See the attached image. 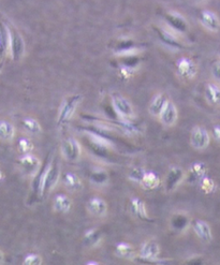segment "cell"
Masks as SVG:
<instances>
[{"mask_svg": "<svg viewBox=\"0 0 220 265\" xmlns=\"http://www.w3.org/2000/svg\"><path fill=\"white\" fill-rule=\"evenodd\" d=\"M160 118V121L167 127H172L176 124V121L178 119V110L176 108L173 101L169 100L167 106L164 107L160 115L158 116Z\"/></svg>", "mask_w": 220, "mask_h": 265, "instance_id": "4fadbf2b", "label": "cell"}, {"mask_svg": "<svg viewBox=\"0 0 220 265\" xmlns=\"http://www.w3.org/2000/svg\"><path fill=\"white\" fill-rule=\"evenodd\" d=\"M155 31L159 40L168 47L177 49V51H180V49H184L186 47L185 44L181 42L178 35L170 28H167V27H156Z\"/></svg>", "mask_w": 220, "mask_h": 265, "instance_id": "8992f818", "label": "cell"}, {"mask_svg": "<svg viewBox=\"0 0 220 265\" xmlns=\"http://www.w3.org/2000/svg\"><path fill=\"white\" fill-rule=\"evenodd\" d=\"M199 21L202 26L208 31L218 32L220 30L219 16L212 10H202L199 14Z\"/></svg>", "mask_w": 220, "mask_h": 265, "instance_id": "30bf717a", "label": "cell"}, {"mask_svg": "<svg viewBox=\"0 0 220 265\" xmlns=\"http://www.w3.org/2000/svg\"><path fill=\"white\" fill-rule=\"evenodd\" d=\"M23 126L27 132H29L30 134H40L42 131V127L40 125L39 121H38L36 118L32 117H26L23 119Z\"/></svg>", "mask_w": 220, "mask_h": 265, "instance_id": "4316f807", "label": "cell"}, {"mask_svg": "<svg viewBox=\"0 0 220 265\" xmlns=\"http://www.w3.org/2000/svg\"><path fill=\"white\" fill-rule=\"evenodd\" d=\"M63 183L69 190H72V191L80 190L82 188V181L80 177L72 172L65 173L63 177Z\"/></svg>", "mask_w": 220, "mask_h": 265, "instance_id": "cb8c5ba5", "label": "cell"}, {"mask_svg": "<svg viewBox=\"0 0 220 265\" xmlns=\"http://www.w3.org/2000/svg\"><path fill=\"white\" fill-rule=\"evenodd\" d=\"M163 21L168 28L173 30L177 35H185L189 30V23L184 15L176 12V11H167L163 15Z\"/></svg>", "mask_w": 220, "mask_h": 265, "instance_id": "3957f363", "label": "cell"}, {"mask_svg": "<svg viewBox=\"0 0 220 265\" xmlns=\"http://www.w3.org/2000/svg\"><path fill=\"white\" fill-rule=\"evenodd\" d=\"M19 163L22 167V169L25 171V173H27L28 175L35 176L38 173V171H39L41 168L40 160L31 153L22 155V156L19 158Z\"/></svg>", "mask_w": 220, "mask_h": 265, "instance_id": "8fae6325", "label": "cell"}, {"mask_svg": "<svg viewBox=\"0 0 220 265\" xmlns=\"http://www.w3.org/2000/svg\"><path fill=\"white\" fill-rule=\"evenodd\" d=\"M112 106L120 117L123 119H129L134 116L133 107L127 98L124 97L122 93L113 92L111 95Z\"/></svg>", "mask_w": 220, "mask_h": 265, "instance_id": "5b68a950", "label": "cell"}, {"mask_svg": "<svg viewBox=\"0 0 220 265\" xmlns=\"http://www.w3.org/2000/svg\"><path fill=\"white\" fill-rule=\"evenodd\" d=\"M171 224L176 231H184L187 227H188L189 219H188V217L186 216V215L176 214V215H174L172 220H171Z\"/></svg>", "mask_w": 220, "mask_h": 265, "instance_id": "f1b7e54d", "label": "cell"}, {"mask_svg": "<svg viewBox=\"0 0 220 265\" xmlns=\"http://www.w3.org/2000/svg\"><path fill=\"white\" fill-rule=\"evenodd\" d=\"M192 228H194V231L196 232V234L198 237L204 243H211L213 240V233H212V229L204 220L201 219H197L192 222Z\"/></svg>", "mask_w": 220, "mask_h": 265, "instance_id": "2e32d148", "label": "cell"}, {"mask_svg": "<svg viewBox=\"0 0 220 265\" xmlns=\"http://www.w3.org/2000/svg\"><path fill=\"white\" fill-rule=\"evenodd\" d=\"M15 136V127L9 120H0V140L9 142L12 141Z\"/></svg>", "mask_w": 220, "mask_h": 265, "instance_id": "603a6c76", "label": "cell"}, {"mask_svg": "<svg viewBox=\"0 0 220 265\" xmlns=\"http://www.w3.org/2000/svg\"><path fill=\"white\" fill-rule=\"evenodd\" d=\"M145 172H146V170H144L143 168H134L129 172L128 178L131 181H133V183L141 185V181L143 179V176H144Z\"/></svg>", "mask_w": 220, "mask_h": 265, "instance_id": "836d02e7", "label": "cell"}, {"mask_svg": "<svg viewBox=\"0 0 220 265\" xmlns=\"http://www.w3.org/2000/svg\"><path fill=\"white\" fill-rule=\"evenodd\" d=\"M200 187L202 191L204 193H212L216 188L215 181H214L211 177H207V176H204V177H202L200 180Z\"/></svg>", "mask_w": 220, "mask_h": 265, "instance_id": "d6a6232c", "label": "cell"}, {"mask_svg": "<svg viewBox=\"0 0 220 265\" xmlns=\"http://www.w3.org/2000/svg\"><path fill=\"white\" fill-rule=\"evenodd\" d=\"M115 251H116V255L122 258V259H132L134 258L135 252L133 247H132L128 243H118L115 248Z\"/></svg>", "mask_w": 220, "mask_h": 265, "instance_id": "484cf974", "label": "cell"}, {"mask_svg": "<svg viewBox=\"0 0 220 265\" xmlns=\"http://www.w3.org/2000/svg\"><path fill=\"white\" fill-rule=\"evenodd\" d=\"M115 54L123 55V56H131L140 51V47L136 43L131 40L119 41L114 48Z\"/></svg>", "mask_w": 220, "mask_h": 265, "instance_id": "d6986e66", "label": "cell"}, {"mask_svg": "<svg viewBox=\"0 0 220 265\" xmlns=\"http://www.w3.org/2000/svg\"><path fill=\"white\" fill-rule=\"evenodd\" d=\"M3 178V173H2V171L0 170V180H1Z\"/></svg>", "mask_w": 220, "mask_h": 265, "instance_id": "f35d334b", "label": "cell"}, {"mask_svg": "<svg viewBox=\"0 0 220 265\" xmlns=\"http://www.w3.org/2000/svg\"><path fill=\"white\" fill-rule=\"evenodd\" d=\"M62 154L66 160L71 162L78 161L81 157V145L73 137H68L62 144Z\"/></svg>", "mask_w": 220, "mask_h": 265, "instance_id": "9c48e42d", "label": "cell"}, {"mask_svg": "<svg viewBox=\"0 0 220 265\" xmlns=\"http://www.w3.org/2000/svg\"><path fill=\"white\" fill-rule=\"evenodd\" d=\"M218 54H219V56H220V49H219V52H218Z\"/></svg>", "mask_w": 220, "mask_h": 265, "instance_id": "60d3db41", "label": "cell"}, {"mask_svg": "<svg viewBox=\"0 0 220 265\" xmlns=\"http://www.w3.org/2000/svg\"><path fill=\"white\" fill-rule=\"evenodd\" d=\"M42 258L39 255H36V253H29L27 255L24 259V264L26 265H40L42 264Z\"/></svg>", "mask_w": 220, "mask_h": 265, "instance_id": "e575fe53", "label": "cell"}, {"mask_svg": "<svg viewBox=\"0 0 220 265\" xmlns=\"http://www.w3.org/2000/svg\"><path fill=\"white\" fill-rule=\"evenodd\" d=\"M211 136L208 131L201 126H196L191 131L190 134V144L198 151H203L210 145Z\"/></svg>", "mask_w": 220, "mask_h": 265, "instance_id": "52a82bcc", "label": "cell"}, {"mask_svg": "<svg viewBox=\"0 0 220 265\" xmlns=\"http://www.w3.org/2000/svg\"><path fill=\"white\" fill-rule=\"evenodd\" d=\"M9 48V31L8 26L0 23V62Z\"/></svg>", "mask_w": 220, "mask_h": 265, "instance_id": "d4e9b609", "label": "cell"}, {"mask_svg": "<svg viewBox=\"0 0 220 265\" xmlns=\"http://www.w3.org/2000/svg\"><path fill=\"white\" fill-rule=\"evenodd\" d=\"M212 76L217 83H220V60H216L215 63L212 65Z\"/></svg>", "mask_w": 220, "mask_h": 265, "instance_id": "d590c367", "label": "cell"}, {"mask_svg": "<svg viewBox=\"0 0 220 265\" xmlns=\"http://www.w3.org/2000/svg\"><path fill=\"white\" fill-rule=\"evenodd\" d=\"M9 31V49L11 57L14 62H20L25 54V42L19 30L12 25L8 26Z\"/></svg>", "mask_w": 220, "mask_h": 265, "instance_id": "6da1fadb", "label": "cell"}, {"mask_svg": "<svg viewBox=\"0 0 220 265\" xmlns=\"http://www.w3.org/2000/svg\"><path fill=\"white\" fill-rule=\"evenodd\" d=\"M213 132V136L217 142L220 143V125H215L212 129Z\"/></svg>", "mask_w": 220, "mask_h": 265, "instance_id": "8d00e7d4", "label": "cell"}, {"mask_svg": "<svg viewBox=\"0 0 220 265\" xmlns=\"http://www.w3.org/2000/svg\"><path fill=\"white\" fill-rule=\"evenodd\" d=\"M3 259H4V257H3V253H2V251H1V250H0V263H1V262L3 261Z\"/></svg>", "mask_w": 220, "mask_h": 265, "instance_id": "74e56055", "label": "cell"}, {"mask_svg": "<svg viewBox=\"0 0 220 265\" xmlns=\"http://www.w3.org/2000/svg\"><path fill=\"white\" fill-rule=\"evenodd\" d=\"M168 101H169V98L166 93H163V92L156 93V95L154 96L151 100L150 107H148V111H150L151 115L153 116L160 115L164 107L167 106Z\"/></svg>", "mask_w": 220, "mask_h": 265, "instance_id": "e0dca14e", "label": "cell"}, {"mask_svg": "<svg viewBox=\"0 0 220 265\" xmlns=\"http://www.w3.org/2000/svg\"><path fill=\"white\" fill-rule=\"evenodd\" d=\"M18 150L21 153V155L30 154L34 150V143L28 137L22 136L18 141Z\"/></svg>", "mask_w": 220, "mask_h": 265, "instance_id": "1f68e13d", "label": "cell"}, {"mask_svg": "<svg viewBox=\"0 0 220 265\" xmlns=\"http://www.w3.org/2000/svg\"><path fill=\"white\" fill-rule=\"evenodd\" d=\"M184 177H185V172L183 169L178 167H172L169 171L166 180H164L166 191L167 192L174 191L176 188H177L181 181H183Z\"/></svg>", "mask_w": 220, "mask_h": 265, "instance_id": "7c38bea8", "label": "cell"}, {"mask_svg": "<svg viewBox=\"0 0 220 265\" xmlns=\"http://www.w3.org/2000/svg\"><path fill=\"white\" fill-rule=\"evenodd\" d=\"M130 211L131 213L134 215L136 218H139L141 220H150V217H148V214L146 211V205L143 200H141L140 198H132L130 201Z\"/></svg>", "mask_w": 220, "mask_h": 265, "instance_id": "ac0fdd59", "label": "cell"}, {"mask_svg": "<svg viewBox=\"0 0 220 265\" xmlns=\"http://www.w3.org/2000/svg\"><path fill=\"white\" fill-rule=\"evenodd\" d=\"M71 206H72V202H71L68 196L64 195V193H59V195L55 196L53 201V207L55 212L66 214L70 211Z\"/></svg>", "mask_w": 220, "mask_h": 265, "instance_id": "44dd1931", "label": "cell"}, {"mask_svg": "<svg viewBox=\"0 0 220 265\" xmlns=\"http://www.w3.org/2000/svg\"><path fill=\"white\" fill-rule=\"evenodd\" d=\"M82 95L80 93H76V95H71L68 96L67 98H65V100L63 101L62 106H60L59 109V114H58V125H63L66 124L67 121L72 117L74 115L76 109L80 106V103L82 101Z\"/></svg>", "mask_w": 220, "mask_h": 265, "instance_id": "7a4b0ae2", "label": "cell"}, {"mask_svg": "<svg viewBox=\"0 0 220 265\" xmlns=\"http://www.w3.org/2000/svg\"><path fill=\"white\" fill-rule=\"evenodd\" d=\"M197 1H198V2H205L206 0H197Z\"/></svg>", "mask_w": 220, "mask_h": 265, "instance_id": "ab89813d", "label": "cell"}, {"mask_svg": "<svg viewBox=\"0 0 220 265\" xmlns=\"http://www.w3.org/2000/svg\"><path fill=\"white\" fill-rule=\"evenodd\" d=\"M175 68L177 74L181 79L192 80L198 73V67L196 63L189 57H180L175 63Z\"/></svg>", "mask_w": 220, "mask_h": 265, "instance_id": "ba28073f", "label": "cell"}, {"mask_svg": "<svg viewBox=\"0 0 220 265\" xmlns=\"http://www.w3.org/2000/svg\"><path fill=\"white\" fill-rule=\"evenodd\" d=\"M206 173V165L203 162H195L190 167L189 174L192 180L199 181L202 177H204Z\"/></svg>", "mask_w": 220, "mask_h": 265, "instance_id": "83f0119b", "label": "cell"}, {"mask_svg": "<svg viewBox=\"0 0 220 265\" xmlns=\"http://www.w3.org/2000/svg\"><path fill=\"white\" fill-rule=\"evenodd\" d=\"M159 185H160L159 175L154 171H146L141 181V186L143 188H145L146 190H153L156 189Z\"/></svg>", "mask_w": 220, "mask_h": 265, "instance_id": "7402d4cb", "label": "cell"}, {"mask_svg": "<svg viewBox=\"0 0 220 265\" xmlns=\"http://www.w3.org/2000/svg\"><path fill=\"white\" fill-rule=\"evenodd\" d=\"M87 209L96 217H103L108 213L107 202L100 197H92L87 202Z\"/></svg>", "mask_w": 220, "mask_h": 265, "instance_id": "9a60e30c", "label": "cell"}, {"mask_svg": "<svg viewBox=\"0 0 220 265\" xmlns=\"http://www.w3.org/2000/svg\"><path fill=\"white\" fill-rule=\"evenodd\" d=\"M90 181L95 185L103 186L109 181V175L106 171H102V170L95 171V172H92L90 175Z\"/></svg>", "mask_w": 220, "mask_h": 265, "instance_id": "4dcf8cb0", "label": "cell"}, {"mask_svg": "<svg viewBox=\"0 0 220 265\" xmlns=\"http://www.w3.org/2000/svg\"><path fill=\"white\" fill-rule=\"evenodd\" d=\"M101 241V233L96 229L87 231L84 235V242L88 246H96Z\"/></svg>", "mask_w": 220, "mask_h": 265, "instance_id": "f546056e", "label": "cell"}, {"mask_svg": "<svg viewBox=\"0 0 220 265\" xmlns=\"http://www.w3.org/2000/svg\"><path fill=\"white\" fill-rule=\"evenodd\" d=\"M159 253H160V247H159L158 243L154 240H150L142 246L140 258L145 261H154L158 258Z\"/></svg>", "mask_w": 220, "mask_h": 265, "instance_id": "5bb4252c", "label": "cell"}, {"mask_svg": "<svg viewBox=\"0 0 220 265\" xmlns=\"http://www.w3.org/2000/svg\"><path fill=\"white\" fill-rule=\"evenodd\" d=\"M204 95L206 101L211 106H220V86L217 83H207L205 85Z\"/></svg>", "mask_w": 220, "mask_h": 265, "instance_id": "ffe728a7", "label": "cell"}, {"mask_svg": "<svg viewBox=\"0 0 220 265\" xmlns=\"http://www.w3.org/2000/svg\"><path fill=\"white\" fill-rule=\"evenodd\" d=\"M60 177V167L57 160H53L49 162L48 167L44 173L43 185H42V196H46L48 192H51L55 186L57 185Z\"/></svg>", "mask_w": 220, "mask_h": 265, "instance_id": "277c9868", "label": "cell"}]
</instances>
